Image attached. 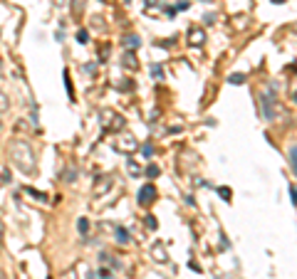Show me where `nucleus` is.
<instances>
[{
    "instance_id": "dca6fc26",
    "label": "nucleus",
    "mask_w": 297,
    "mask_h": 279,
    "mask_svg": "<svg viewBox=\"0 0 297 279\" xmlns=\"http://www.w3.org/2000/svg\"><path fill=\"white\" fill-rule=\"evenodd\" d=\"M77 230H79L82 235L89 230V222H87V217H79V222H77Z\"/></svg>"
},
{
    "instance_id": "20e7f679",
    "label": "nucleus",
    "mask_w": 297,
    "mask_h": 279,
    "mask_svg": "<svg viewBox=\"0 0 297 279\" xmlns=\"http://www.w3.org/2000/svg\"><path fill=\"white\" fill-rule=\"evenodd\" d=\"M111 185H114V178H111V175H99V178L94 180V185H92V195H94V198H102V195H107V193L111 190Z\"/></svg>"
},
{
    "instance_id": "aec40b11",
    "label": "nucleus",
    "mask_w": 297,
    "mask_h": 279,
    "mask_svg": "<svg viewBox=\"0 0 297 279\" xmlns=\"http://www.w3.org/2000/svg\"><path fill=\"white\" fill-rule=\"evenodd\" d=\"M228 82H230V84H243V82H245V77H243V74H230V79H228Z\"/></svg>"
},
{
    "instance_id": "393cba45",
    "label": "nucleus",
    "mask_w": 297,
    "mask_h": 279,
    "mask_svg": "<svg viewBox=\"0 0 297 279\" xmlns=\"http://www.w3.org/2000/svg\"><path fill=\"white\" fill-rule=\"evenodd\" d=\"M99 277H102V279H114V274H111V272H107V269H102V272H99Z\"/></svg>"
},
{
    "instance_id": "7c9ffc66",
    "label": "nucleus",
    "mask_w": 297,
    "mask_h": 279,
    "mask_svg": "<svg viewBox=\"0 0 297 279\" xmlns=\"http://www.w3.org/2000/svg\"><path fill=\"white\" fill-rule=\"evenodd\" d=\"M0 129H3V121H0Z\"/></svg>"
},
{
    "instance_id": "5701e85b",
    "label": "nucleus",
    "mask_w": 297,
    "mask_h": 279,
    "mask_svg": "<svg viewBox=\"0 0 297 279\" xmlns=\"http://www.w3.org/2000/svg\"><path fill=\"white\" fill-rule=\"evenodd\" d=\"M62 279H77V272H74V269H70V272H65V274H62Z\"/></svg>"
},
{
    "instance_id": "6ab92c4d",
    "label": "nucleus",
    "mask_w": 297,
    "mask_h": 279,
    "mask_svg": "<svg viewBox=\"0 0 297 279\" xmlns=\"http://www.w3.org/2000/svg\"><path fill=\"white\" fill-rule=\"evenodd\" d=\"M146 175H148V178H156V175H159V166H148V168H146Z\"/></svg>"
},
{
    "instance_id": "39448f33",
    "label": "nucleus",
    "mask_w": 297,
    "mask_h": 279,
    "mask_svg": "<svg viewBox=\"0 0 297 279\" xmlns=\"http://www.w3.org/2000/svg\"><path fill=\"white\" fill-rule=\"evenodd\" d=\"M156 200V188L148 183V185H141V190H139V203L141 205H151Z\"/></svg>"
},
{
    "instance_id": "bb28decb",
    "label": "nucleus",
    "mask_w": 297,
    "mask_h": 279,
    "mask_svg": "<svg viewBox=\"0 0 297 279\" xmlns=\"http://www.w3.org/2000/svg\"><path fill=\"white\" fill-rule=\"evenodd\" d=\"M290 193H292V203L297 205V188H290Z\"/></svg>"
},
{
    "instance_id": "a211bd4d",
    "label": "nucleus",
    "mask_w": 297,
    "mask_h": 279,
    "mask_svg": "<svg viewBox=\"0 0 297 279\" xmlns=\"http://www.w3.org/2000/svg\"><path fill=\"white\" fill-rule=\"evenodd\" d=\"M82 8H84V0H74V5H72L74 15H82Z\"/></svg>"
},
{
    "instance_id": "9b49d317",
    "label": "nucleus",
    "mask_w": 297,
    "mask_h": 279,
    "mask_svg": "<svg viewBox=\"0 0 297 279\" xmlns=\"http://www.w3.org/2000/svg\"><path fill=\"white\" fill-rule=\"evenodd\" d=\"M116 240L121 242V244H126L131 237H129V232H126V227H116Z\"/></svg>"
},
{
    "instance_id": "c85d7f7f",
    "label": "nucleus",
    "mask_w": 297,
    "mask_h": 279,
    "mask_svg": "<svg viewBox=\"0 0 297 279\" xmlns=\"http://www.w3.org/2000/svg\"><path fill=\"white\" fill-rule=\"evenodd\" d=\"M0 77H3V62H0Z\"/></svg>"
},
{
    "instance_id": "412c9836",
    "label": "nucleus",
    "mask_w": 297,
    "mask_h": 279,
    "mask_svg": "<svg viewBox=\"0 0 297 279\" xmlns=\"http://www.w3.org/2000/svg\"><path fill=\"white\" fill-rule=\"evenodd\" d=\"M28 193H30V195H35V198H37V200H42V203L47 200V195H45V193H37V190H33V188H28Z\"/></svg>"
},
{
    "instance_id": "4be33fe9",
    "label": "nucleus",
    "mask_w": 297,
    "mask_h": 279,
    "mask_svg": "<svg viewBox=\"0 0 297 279\" xmlns=\"http://www.w3.org/2000/svg\"><path fill=\"white\" fill-rule=\"evenodd\" d=\"M218 193H221V198L230 200V188H218Z\"/></svg>"
},
{
    "instance_id": "2eb2a0df",
    "label": "nucleus",
    "mask_w": 297,
    "mask_h": 279,
    "mask_svg": "<svg viewBox=\"0 0 297 279\" xmlns=\"http://www.w3.org/2000/svg\"><path fill=\"white\" fill-rule=\"evenodd\" d=\"M126 168H129V173H131V175H139V173H141V168H139L134 161H126Z\"/></svg>"
},
{
    "instance_id": "2f4dec72",
    "label": "nucleus",
    "mask_w": 297,
    "mask_h": 279,
    "mask_svg": "<svg viewBox=\"0 0 297 279\" xmlns=\"http://www.w3.org/2000/svg\"><path fill=\"white\" fill-rule=\"evenodd\" d=\"M0 247H3V244H0Z\"/></svg>"
},
{
    "instance_id": "ddd939ff",
    "label": "nucleus",
    "mask_w": 297,
    "mask_h": 279,
    "mask_svg": "<svg viewBox=\"0 0 297 279\" xmlns=\"http://www.w3.org/2000/svg\"><path fill=\"white\" fill-rule=\"evenodd\" d=\"M62 178H65L67 183H74V178H77V168H65Z\"/></svg>"
},
{
    "instance_id": "9d476101",
    "label": "nucleus",
    "mask_w": 297,
    "mask_h": 279,
    "mask_svg": "<svg viewBox=\"0 0 297 279\" xmlns=\"http://www.w3.org/2000/svg\"><path fill=\"white\" fill-rule=\"evenodd\" d=\"M8 109H10V99H8V94L3 89H0V114L8 111Z\"/></svg>"
},
{
    "instance_id": "c756f323",
    "label": "nucleus",
    "mask_w": 297,
    "mask_h": 279,
    "mask_svg": "<svg viewBox=\"0 0 297 279\" xmlns=\"http://www.w3.org/2000/svg\"><path fill=\"white\" fill-rule=\"evenodd\" d=\"M0 279H8V277H5V274H0Z\"/></svg>"
},
{
    "instance_id": "b1692460",
    "label": "nucleus",
    "mask_w": 297,
    "mask_h": 279,
    "mask_svg": "<svg viewBox=\"0 0 297 279\" xmlns=\"http://www.w3.org/2000/svg\"><path fill=\"white\" fill-rule=\"evenodd\" d=\"M77 40H79V42H87V30H79V33H77Z\"/></svg>"
},
{
    "instance_id": "cd10ccee",
    "label": "nucleus",
    "mask_w": 297,
    "mask_h": 279,
    "mask_svg": "<svg viewBox=\"0 0 297 279\" xmlns=\"http://www.w3.org/2000/svg\"><path fill=\"white\" fill-rule=\"evenodd\" d=\"M292 99H295V102H297V89H295V92H292Z\"/></svg>"
},
{
    "instance_id": "7ed1b4c3",
    "label": "nucleus",
    "mask_w": 297,
    "mask_h": 279,
    "mask_svg": "<svg viewBox=\"0 0 297 279\" xmlns=\"http://www.w3.org/2000/svg\"><path fill=\"white\" fill-rule=\"evenodd\" d=\"M114 148H116L119 153H134V151L139 148V143H136V139H134L131 134H119V139L114 141Z\"/></svg>"
},
{
    "instance_id": "f3484780",
    "label": "nucleus",
    "mask_w": 297,
    "mask_h": 279,
    "mask_svg": "<svg viewBox=\"0 0 297 279\" xmlns=\"http://www.w3.org/2000/svg\"><path fill=\"white\" fill-rule=\"evenodd\" d=\"M146 227H148V230H156V227H159V222H156L154 215H148V217H146Z\"/></svg>"
},
{
    "instance_id": "f257e3e1",
    "label": "nucleus",
    "mask_w": 297,
    "mask_h": 279,
    "mask_svg": "<svg viewBox=\"0 0 297 279\" xmlns=\"http://www.w3.org/2000/svg\"><path fill=\"white\" fill-rule=\"evenodd\" d=\"M8 158H10V163H13L20 173H25V175H33V173L37 171L35 151H33V146H30L28 141H23V139H15V141L8 143Z\"/></svg>"
},
{
    "instance_id": "423d86ee",
    "label": "nucleus",
    "mask_w": 297,
    "mask_h": 279,
    "mask_svg": "<svg viewBox=\"0 0 297 279\" xmlns=\"http://www.w3.org/2000/svg\"><path fill=\"white\" fill-rule=\"evenodd\" d=\"M186 40H188V45L201 47V45L206 42V33H203V28H191V30L186 33Z\"/></svg>"
},
{
    "instance_id": "f8f14e48",
    "label": "nucleus",
    "mask_w": 297,
    "mask_h": 279,
    "mask_svg": "<svg viewBox=\"0 0 297 279\" xmlns=\"http://www.w3.org/2000/svg\"><path fill=\"white\" fill-rule=\"evenodd\" d=\"M124 45H126V50H136V47H139V37H136V35H129V37L124 40Z\"/></svg>"
},
{
    "instance_id": "1a4fd4ad",
    "label": "nucleus",
    "mask_w": 297,
    "mask_h": 279,
    "mask_svg": "<svg viewBox=\"0 0 297 279\" xmlns=\"http://www.w3.org/2000/svg\"><path fill=\"white\" fill-rule=\"evenodd\" d=\"M151 254H154V259H156V262H166V259H169V254H166V249H164V244H161V242H156V244L151 247Z\"/></svg>"
},
{
    "instance_id": "0eeeda50",
    "label": "nucleus",
    "mask_w": 297,
    "mask_h": 279,
    "mask_svg": "<svg viewBox=\"0 0 297 279\" xmlns=\"http://www.w3.org/2000/svg\"><path fill=\"white\" fill-rule=\"evenodd\" d=\"M121 65L126 67V70H139V62H136V57H134V52H124V57H121Z\"/></svg>"
},
{
    "instance_id": "4468645a",
    "label": "nucleus",
    "mask_w": 297,
    "mask_h": 279,
    "mask_svg": "<svg viewBox=\"0 0 297 279\" xmlns=\"http://www.w3.org/2000/svg\"><path fill=\"white\" fill-rule=\"evenodd\" d=\"M290 166H292V171H295V175H297V146L290 148Z\"/></svg>"
},
{
    "instance_id": "6e6552de",
    "label": "nucleus",
    "mask_w": 297,
    "mask_h": 279,
    "mask_svg": "<svg viewBox=\"0 0 297 279\" xmlns=\"http://www.w3.org/2000/svg\"><path fill=\"white\" fill-rule=\"evenodd\" d=\"M272 97H267V94H262V114H265V119H272L275 116V111H272Z\"/></svg>"
},
{
    "instance_id": "f03ea898",
    "label": "nucleus",
    "mask_w": 297,
    "mask_h": 279,
    "mask_svg": "<svg viewBox=\"0 0 297 279\" xmlns=\"http://www.w3.org/2000/svg\"><path fill=\"white\" fill-rule=\"evenodd\" d=\"M99 119H102V126L104 131H121L124 129V116L111 111V109H102L99 111Z\"/></svg>"
},
{
    "instance_id": "a878e982",
    "label": "nucleus",
    "mask_w": 297,
    "mask_h": 279,
    "mask_svg": "<svg viewBox=\"0 0 297 279\" xmlns=\"http://www.w3.org/2000/svg\"><path fill=\"white\" fill-rule=\"evenodd\" d=\"M3 237H5V225H3V220H0V244H3Z\"/></svg>"
}]
</instances>
